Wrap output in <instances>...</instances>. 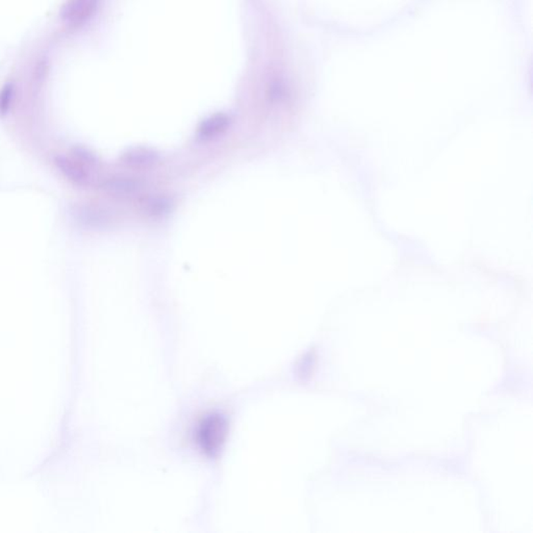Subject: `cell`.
I'll list each match as a JSON object with an SVG mask.
<instances>
[{"instance_id": "cell-3", "label": "cell", "mask_w": 533, "mask_h": 533, "mask_svg": "<svg viewBox=\"0 0 533 533\" xmlns=\"http://www.w3.org/2000/svg\"><path fill=\"white\" fill-rule=\"evenodd\" d=\"M229 123H230V120L226 115L214 114L208 117L201 123L198 133L202 139H212V137H218V135L225 133L228 128Z\"/></svg>"}, {"instance_id": "cell-4", "label": "cell", "mask_w": 533, "mask_h": 533, "mask_svg": "<svg viewBox=\"0 0 533 533\" xmlns=\"http://www.w3.org/2000/svg\"><path fill=\"white\" fill-rule=\"evenodd\" d=\"M125 164L133 168H147L158 160V154L145 147H135L128 150L123 156Z\"/></svg>"}, {"instance_id": "cell-5", "label": "cell", "mask_w": 533, "mask_h": 533, "mask_svg": "<svg viewBox=\"0 0 533 533\" xmlns=\"http://www.w3.org/2000/svg\"><path fill=\"white\" fill-rule=\"evenodd\" d=\"M106 189L115 195H131L139 189V183L130 178H115L108 181Z\"/></svg>"}, {"instance_id": "cell-1", "label": "cell", "mask_w": 533, "mask_h": 533, "mask_svg": "<svg viewBox=\"0 0 533 533\" xmlns=\"http://www.w3.org/2000/svg\"><path fill=\"white\" fill-rule=\"evenodd\" d=\"M227 431V418L218 412H210L205 414L196 427V443L204 454L214 456L224 445Z\"/></svg>"}, {"instance_id": "cell-2", "label": "cell", "mask_w": 533, "mask_h": 533, "mask_svg": "<svg viewBox=\"0 0 533 533\" xmlns=\"http://www.w3.org/2000/svg\"><path fill=\"white\" fill-rule=\"evenodd\" d=\"M97 0H68L62 10V18L72 26L85 23L95 12Z\"/></svg>"}]
</instances>
